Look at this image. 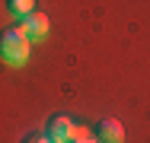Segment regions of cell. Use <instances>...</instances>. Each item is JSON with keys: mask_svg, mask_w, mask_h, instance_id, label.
I'll return each mask as SVG.
<instances>
[{"mask_svg": "<svg viewBox=\"0 0 150 143\" xmlns=\"http://www.w3.org/2000/svg\"><path fill=\"white\" fill-rule=\"evenodd\" d=\"M29 35L23 32V26H10L0 32V54L6 57L10 64H23L29 57Z\"/></svg>", "mask_w": 150, "mask_h": 143, "instance_id": "obj_1", "label": "cell"}, {"mask_svg": "<svg viewBox=\"0 0 150 143\" xmlns=\"http://www.w3.org/2000/svg\"><path fill=\"white\" fill-rule=\"evenodd\" d=\"M45 134H48L51 140H58V143H70V140H83V137H86V130H83L80 124H74V118H67V114L48 118Z\"/></svg>", "mask_w": 150, "mask_h": 143, "instance_id": "obj_2", "label": "cell"}, {"mask_svg": "<svg viewBox=\"0 0 150 143\" xmlns=\"http://www.w3.org/2000/svg\"><path fill=\"white\" fill-rule=\"evenodd\" d=\"M48 16H42V13H32L23 19V32L29 35V41H42V38H48Z\"/></svg>", "mask_w": 150, "mask_h": 143, "instance_id": "obj_3", "label": "cell"}, {"mask_svg": "<svg viewBox=\"0 0 150 143\" xmlns=\"http://www.w3.org/2000/svg\"><path fill=\"white\" fill-rule=\"evenodd\" d=\"M121 140H125L121 121H115V118H102V121H99V143H121Z\"/></svg>", "mask_w": 150, "mask_h": 143, "instance_id": "obj_4", "label": "cell"}, {"mask_svg": "<svg viewBox=\"0 0 150 143\" xmlns=\"http://www.w3.org/2000/svg\"><path fill=\"white\" fill-rule=\"evenodd\" d=\"M6 10L13 13V16H32L35 13V0H6Z\"/></svg>", "mask_w": 150, "mask_h": 143, "instance_id": "obj_5", "label": "cell"}, {"mask_svg": "<svg viewBox=\"0 0 150 143\" xmlns=\"http://www.w3.org/2000/svg\"><path fill=\"white\" fill-rule=\"evenodd\" d=\"M23 143H58V140H51L48 134H29V137H26Z\"/></svg>", "mask_w": 150, "mask_h": 143, "instance_id": "obj_6", "label": "cell"}, {"mask_svg": "<svg viewBox=\"0 0 150 143\" xmlns=\"http://www.w3.org/2000/svg\"><path fill=\"white\" fill-rule=\"evenodd\" d=\"M77 143H96V140H90V137H83V140H77Z\"/></svg>", "mask_w": 150, "mask_h": 143, "instance_id": "obj_7", "label": "cell"}]
</instances>
